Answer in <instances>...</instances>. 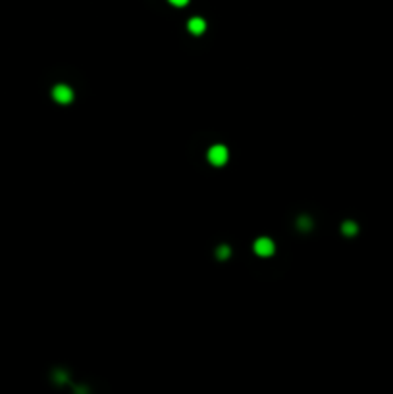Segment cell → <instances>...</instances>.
<instances>
[{
    "instance_id": "3957f363",
    "label": "cell",
    "mask_w": 393,
    "mask_h": 394,
    "mask_svg": "<svg viewBox=\"0 0 393 394\" xmlns=\"http://www.w3.org/2000/svg\"><path fill=\"white\" fill-rule=\"evenodd\" d=\"M274 250H276V246H274V243L270 241V239H256V243H255V252L258 254V256H272L274 254Z\"/></svg>"
},
{
    "instance_id": "7a4b0ae2",
    "label": "cell",
    "mask_w": 393,
    "mask_h": 394,
    "mask_svg": "<svg viewBox=\"0 0 393 394\" xmlns=\"http://www.w3.org/2000/svg\"><path fill=\"white\" fill-rule=\"evenodd\" d=\"M52 97L56 100L58 104H69L73 100V91L66 85H56L54 91H52Z\"/></svg>"
},
{
    "instance_id": "6da1fadb",
    "label": "cell",
    "mask_w": 393,
    "mask_h": 394,
    "mask_svg": "<svg viewBox=\"0 0 393 394\" xmlns=\"http://www.w3.org/2000/svg\"><path fill=\"white\" fill-rule=\"evenodd\" d=\"M227 158H229L227 148L222 147V145H216V147H212L208 150V162L212 165H224L225 162H227Z\"/></svg>"
},
{
    "instance_id": "5b68a950",
    "label": "cell",
    "mask_w": 393,
    "mask_h": 394,
    "mask_svg": "<svg viewBox=\"0 0 393 394\" xmlns=\"http://www.w3.org/2000/svg\"><path fill=\"white\" fill-rule=\"evenodd\" d=\"M343 233L345 235H355L357 233V225L355 223H345L343 225Z\"/></svg>"
},
{
    "instance_id": "277c9868",
    "label": "cell",
    "mask_w": 393,
    "mask_h": 394,
    "mask_svg": "<svg viewBox=\"0 0 393 394\" xmlns=\"http://www.w3.org/2000/svg\"><path fill=\"white\" fill-rule=\"evenodd\" d=\"M189 31L193 33V35H201V33H205V29H206V23H205V19L203 17H193L191 21H189Z\"/></svg>"
},
{
    "instance_id": "8992f818",
    "label": "cell",
    "mask_w": 393,
    "mask_h": 394,
    "mask_svg": "<svg viewBox=\"0 0 393 394\" xmlns=\"http://www.w3.org/2000/svg\"><path fill=\"white\" fill-rule=\"evenodd\" d=\"M189 0H170V4H173V6H177V8H181V6H185Z\"/></svg>"
}]
</instances>
